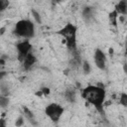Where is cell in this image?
I'll return each mask as SVG.
<instances>
[{"instance_id": "cell-12", "label": "cell", "mask_w": 127, "mask_h": 127, "mask_svg": "<svg viewBox=\"0 0 127 127\" xmlns=\"http://www.w3.org/2000/svg\"><path fill=\"white\" fill-rule=\"evenodd\" d=\"M92 12H93L92 7H85V8L82 10V17H83V19H84L86 22L89 21V20L92 18Z\"/></svg>"}, {"instance_id": "cell-5", "label": "cell", "mask_w": 127, "mask_h": 127, "mask_svg": "<svg viewBox=\"0 0 127 127\" xmlns=\"http://www.w3.org/2000/svg\"><path fill=\"white\" fill-rule=\"evenodd\" d=\"M16 49L18 52V60H19V62L23 63L24 60L26 59V57L30 54V51L32 49V45L29 42V40H25V41L18 43L16 45Z\"/></svg>"}, {"instance_id": "cell-11", "label": "cell", "mask_w": 127, "mask_h": 127, "mask_svg": "<svg viewBox=\"0 0 127 127\" xmlns=\"http://www.w3.org/2000/svg\"><path fill=\"white\" fill-rule=\"evenodd\" d=\"M117 19H118V13H117L115 10L111 11V12L109 13V15H108L109 23H110L112 26L116 27V26H117Z\"/></svg>"}, {"instance_id": "cell-8", "label": "cell", "mask_w": 127, "mask_h": 127, "mask_svg": "<svg viewBox=\"0 0 127 127\" xmlns=\"http://www.w3.org/2000/svg\"><path fill=\"white\" fill-rule=\"evenodd\" d=\"M118 15H126L127 14V1L126 0H122L120 2H118L115 5V9H114Z\"/></svg>"}, {"instance_id": "cell-3", "label": "cell", "mask_w": 127, "mask_h": 127, "mask_svg": "<svg viewBox=\"0 0 127 127\" xmlns=\"http://www.w3.org/2000/svg\"><path fill=\"white\" fill-rule=\"evenodd\" d=\"M14 32L19 37L25 39H31L35 36V26L30 20L27 19L20 20L16 23Z\"/></svg>"}, {"instance_id": "cell-17", "label": "cell", "mask_w": 127, "mask_h": 127, "mask_svg": "<svg viewBox=\"0 0 127 127\" xmlns=\"http://www.w3.org/2000/svg\"><path fill=\"white\" fill-rule=\"evenodd\" d=\"M24 125V117L23 116H19L17 119H16V122H15V126L16 127H21Z\"/></svg>"}, {"instance_id": "cell-23", "label": "cell", "mask_w": 127, "mask_h": 127, "mask_svg": "<svg viewBox=\"0 0 127 127\" xmlns=\"http://www.w3.org/2000/svg\"><path fill=\"white\" fill-rule=\"evenodd\" d=\"M4 75H5V72H4V71H1V74H0V79H2Z\"/></svg>"}, {"instance_id": "cell-24", "label": "cell", "mask_w": 127, "mask_h": 127, "mask_svg": "<svg viewBox=\"0 0 127 127\" xmlns=\"http://www.w3.org/2000/svg\"><path fill=\"white\" fill-rule=\"evenodd\" d=\"M125 54H126V56H127V47H126V51H125Z\"/></svg>"}, {"instance_id": "cell-19", "label": "cell", "mask_w": 127, "mask_h": 127, "mask_svg": "<svg viewBox=\"0 0 127 127\" xmlns=\"http://www.w3.org/2000/svg\"><path fill=\"white\" fill-rule=\"evenodd\" d=\"M41 90H42V92H43L44 95H48V94L50 93V89H49L48 87H43Z\"/></svg>"}, {"instance_id": "cell-14", "label": "cell", "mask_w": 127, "mask_h": 127, "mask_svg": "<svg viewBox=\"0 0 127 127\" xmlns=\"http://www.w3.org/2000/svg\"><path fill=\"white\" fill-rule=\"evenodd\" d=\"M81 65H82L83 72H84L85 74H88V73L91 71V66H90V64H89L87 61H83V62H82V64H81Z\"/></svg>"}, {"instance_id": "cell-7", "label": "cell", "mask_w": 127, "mask_h": 127, "mask_svg": "<svg viewBox=\"0 0 127 127\" xmlns=\"http://www.w3.org/2000/svg\"><path fill=\"white\" fill-rule=\"evenodd\" d=\"M36 62H37V58L35 57V55H33L32 53H30V54L26 57V59L24 60V62H23L22 64H23L24 68H25L26 70H28V69H30V68L36 64Z\"/></svg>"}, {"instance_id": "cell-21", "label": "cell", "mask_w": 127, "mask_h": 127, "mask_svg": "<svg viewBox=\"0 0 127 127\" xmlns=\"http://www.w3.org/2000/svg\"><path fill=\"white\" fill-rule=\"evenodd\" d=\"M0 127H5V120L3 118L1 119V126Z\"/></svg>"}, {"instance_id": "cell-15", "label": "cell", "mask_w": 127, "mask_h": 127, "mask_svg": "<svg viewBox=\"0 0 127 127\" xmlns=\"http://www.w3.org/2000/svg\"><path fill=\"white\" fill-rule=\"evenodd\" d=\"M119 102L122 106L127 107V93H121L120 94V98H119Z\"/></svg>"}, {"instance_id": "cell-4", "label": "cell", "mask_w": 127, "mask_h": 127, "mask_svg": "<svg viewBox=\"0 0 127 127\" xmlns=\"http://www.w3.org/2000/svg\"><path fill=\"white\" fill-rule=\"evenodd\" d=\"M64 109V107H62L60 104L58 103H51L49 104L46 109H45V113L46 115L53 121V122H58L61 118V116L63 115Z\"/></svg>"}, {"instance_id": "cell-20", "label": "cell", "mask_w": 127, "mask_h": 127, "mask_svg": "<svg viewBox=\"0 0 127 127\" xmlns=\"http://www.w3.org/2000/svg\"><path fill=\"white\" fill-rule=\"evenodd\" d=\"M4 33H5V27H2V28H1V30H0V35L2 36Z\"/></svg>"}, {"instance_id": "cell-1", "label": "cell", "mask_w": 127, "mask_h": 127, "mask_svg": "<svg viewBox=\"0 0 127 127\" xmlns=\"http://www.w3.org/2000/svg\"><path fill=\"white\" fill-rule=\"evenodd\" d=\"M105 89L97 85H88L82 89L81 96L89 103H91L99 112H102L104 100H105Z\"/></svg>"}, {"instance_id": "cell-18", "label": "cell", "mask_w": 127, "mask_h": 127, "mask_svg": "<svg viewBox=\"0 0 127 127\" xmlns=\"http://www.w3.org/2000/svg\"><path fill=\"white\" fill-rule=\"evenodd\" d=\"M9 5V2L7 0H0V11L5 10Z\"/></svg>"}, {"instance_id": "cell-22", "label": "cell", "mask_w": 127, "mask_h": 127, "mask_svg": "<svg viewBox=\"0 0 127 127\" xmlns=\"http://www.w3.org/2000/svg\"><path fill=\"white\" fill-rule=\"evenodd\" d=\"M0 64H1V65H4V64H5V61H4L3 58H1V60H0Z\"/></svg>"}, {"instance_id": "cell-13", "label": "cell", "mask_w": 127, "mask_h": 127, "mask_svg": "<svg viewBox=\"0 0 127 127\" xmlns=\"http://www.w3.org/2000/svg\"><path fill=\"white\" fill-rule=\"evenodd\" d=\"M8 104H9V98H8V96L1 94L0 95V106L2 108H5V107L8 106Z\"/></svg>"}, {"instance_id": "cell-10", "label": "cell", "mask_w": 127, "mask_h": 127, "mask_svg": "<svg viewBox=\"0 0 127 127\" xmlns=\"http://www.w3.org/2000/svg\"><path fill=\"white\" fill-rule=\"evenodd\" d=\"M23 110H24V115H25V117L27 118V119H29V121L33 124V125H37V122L35 121V117H34V114L32 113V111L28 108V107H26V106H24L23 107Z\"/></svg>"}, {"instance_id": "cell-16", "label": "cell", "mask_w": 127, "mask_h": 127, "mask_svg": "<svg viewBox=\"0 0 127 127\" xmlns=\"http://www.w3.org/2000/svg\"><path fill=\"white\" fill-rule=\"evenodd\" d=\"M31 12H32V15H33L34 19L36 20V22H37L38 24H41V23H42V19H41L40 14H39L36 10H34V9H32V10H31Z\"/></svg>"}, {"instance_id": "cell-6", "label": "cell", "mask_w": 127, "mask_h": 127, "mask_svg": "<svg viewBox=\"0 0 127 127\" xmlns=\"http://www.w3.org/2000/svg\"><path fill=\"white\" fill-rule=\"evenodd\" d=\"M94 64H95V65L99 68V69H101V70H103V69H105V65H106V56H105V54L100 50V49H96L95 51H94Z\"/></svg>"}, {"instance_id": "cell-2", "label": "cell", "mask_w": 127, "mask_h": 127, "mask_svg": "<svg viewBox=\"0 0 127 127\" xmlns=\"http://www.w3.org/2000/svg\"><path fill=\"white\" fill-rule=\"evenodd\" d=\"M76 32L77 28L71 23H67L64 28L58 31V34L64 39V43L69 51H75L76 49Z\"/></svg>"}, {"instance_id": "cell-9", "label": "cell", "mask_w": 127, "mask_h": 127, "mask_svg": "<svg viewBox=\"0 0 127 127\" xmlns=\"http://www.w3.org/2000/svg\"><path fill=\"white\" fill-rule=\"evenodd\" d=\"M64 98H65V99H66L68 102H70V103L75 102V99H76V94H75L74 89L69 88V89L65 90V92H64Z\"/></svg>"}]
</instances>
